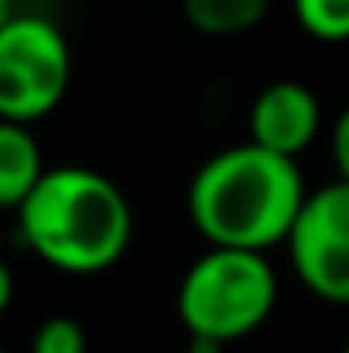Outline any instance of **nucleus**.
<instances>
[{
  "mask_svg": "<svg viewBox=\"0 0 349 353\" xmlns=\"http://www.w3.org/2000/svg\"><path fill=\"white\" fill-rule=\"evenodd\" d=\"M271 12V0H184L188 27L207 38H237L255 30Z\"/></svg>",
  "mask_w": 349,
  "mask_h": 353,
  "instance_id": "obj_8",
  "label": "nucleus"
},
{
  "mask_svg": "<svg viewBox=\"0 0 349 353\" xmlns=\"http://www.w3.org/2000/svg\"><path fill=\"white\" fill-rule=\"evenodd\" d=\"M297 27L315 41H349V0H293Z\"/></svg>",
  "mask_w": 349,
  "mask_h": 353,
  "instance_id": "obj_9",
  "label": "nucleus"
},
{
  "mask_svg": "<svg viewBox=\"0 0 349 353\" xmlns=\"http://www.w3.org/2000/svg\"><path fill=\"white\" fill-rule=\"evenodd\" d=\"M30 353H87V331L72 316H49L30 339Z\"/></svg>",
  "mask_w": 349,
  "mask_h": 353,
  "instance_id": "obj_10",
  "label": "nucleus"
},
{
  "mask_svg": "<svg viewBox=\"0 0 349 353\" xmlns=\"http://www.w3.org/2000/svg\"><path fill=\"white\" fill-rule=\"evenodd\" d=\"M342 353H349V342H346V346H342Z\"/></svg>",
  "mask_w": 349,
  "mask_h": 353,
  "instance_id": "obj_14",
  "label": "nucleus"
},
{
  "mask_svg": "<svg viewBox=\"0 0 349 353\" xmlns=\"http://www.w3.org/2000/svg\"><path fill=\"white\" fill-rule=\"evenodd\" d=\"M19 237L61 274H102L131 245V207L105 173L53 165L15 211Z\"/></svg>",
  "mask_w": 349,
  "mask_h": 353,
  "instance_id": "obj_2",
  "label": "nucleus"
},
{
  "mask_svg": "<svg viewBox=\"0 0 349 353\" xmlns=\"http://www.w3.org/2000/svg\"><path fill=\"white\" fill-rule=\"evenodd\" d=\"M45 173L41 147L30 124L0 121V211H19Z\"/></svg>",
  "mask_w": 349,
  "mask_h": 353,
  "instance_id": "obj_7",
  "label": "nucleus"
},
{
  "mask_svg": "<svg viewBox=\"0 0 349 353\" xmlns=\"http://www.w3.org/2000/svg\"><path fill=\"white\" fill-rule=\"evenodd\" d=\"M0 353H8V350H4V346H0Z\"/></svg>",
  "mask_w": 349,
  "mask_h": 353,
  "instance_id": "obj_15",
  "label": "nucleus"
},
{
  "mask_svg": "<svg viewBox=\"0 0 349 353\" xmlns=\"http://www.w3.org/2000/svg\"><path fill=\"white\" fill-rule=\"evenodd\" d=\"M330 158H335L338 181H349V105L335 117V128H330Z\"/></svg>",
  "mask_w": 349,
  "mask_h": 353,
  "instance_id": "obj_11",
  "label": "nucleus"
},
{
  "mask_svg": "<svg viewBox=\"0 0 349 353\" xmlns=\"http://www.w3.org/2000/svg\"><path fill=\"white\" fill-rule=\"evenodd\" d=\"M278 274L267 252L207 248L184 271L177 290V316L188 339L226 350L255 334L274 312Z\"/></svg>",
  "mask_w": 349,
  "mask_h": 353,
  "instance_id": "obj_3",
  "label": "nucleus"
},
{
  "mask_svg": "<svg viewBox=\"0 0 349 353\" xmlns=\"http://www.w3.org/2000/svg\"><path fill=\"white\" fill-rule=\"evenodd\" d=\"M293 274L312 297L349 308V181L312 192L286 237Z\"/></svg>",
  "mask_w": 349,
  "mask_h": 353,
  "instance_id": "obj_5",
  "label": "nucleus"
},
{
  "mask_svg": "<svg viewBox=\"0 0 349 353\" xmlns=\"http://www.w3.org/2000/svg\"><path fill=\"white\" fill-rule=\"evenodd\" d=\"M304 199L297 158L260 143H237L211 154L188 184V218L214 248L267 252L286 245Z\"/></svg>",
  "mask_w": 349,
  "mask_h": 353,
  "instance_id": "obj_1",
  "label": "nucleus"
},
{
  "mask_svg": "<svg viewBox=\"0 0 349 353\" xmlns=\"http://www.w3.org/2000/svg\"><path fill=\"white\" fill-rule=\"evenodd\" d=\"M12 297H15V279H12V271H8V263L0 259V316L8 312Z\"/></svg>",
  "mask_w": 349,
  "mask_h": 353,
  "instance_id": "obj_12",
  "label": "nucleus"
},
{
  "mask_svg": "<svg viewBox=\"0 0 349 353\" xmlns=\"http://www.w3.org/2000/svg\"><path fill=\"white\" fill-rule=\"evenodd\" d=\"M15 15V8H12V0H0V27H4L8 19Z\"/></svg>",
  "mask_w": 349,
  "mask_h": 353,
  "instance_id": "obj_13",
  "label": "nucleus"
},
{
  "mask_svg": "<svg viewBox=\"0 0 349 353\" xmlns=\"http://www.w3.org/2000/svg\"><path fill=\"white\" fill-rule=\"evenodd\" d=\"M72 49L45 15H12L0 27V121L38 124L64 102Z\"/></svg>",
  "mask_w": 349,
  "mask_h": 353,
  "instance_id": "obj_4",
  "label": "nucleus"
},
{
  "mask_svg": "<svg viewBox=\"0 0 349 353\" xmlns=\"http://www.w3.org/2000/svg\"><path fill=\"white\" fill-rule=\"evenodd\" d=\"M319 124H323L319 98L297 79H278L271 87H263L252 102V113H248L252 143L286 158L304 154L312 147V139L319 136Z\"/></svg>",
  "mask_w": 349,
  "mask_h": 353,
  "instance_id": "obj_6",
  "label": "nucleus"
}]
</instances>
